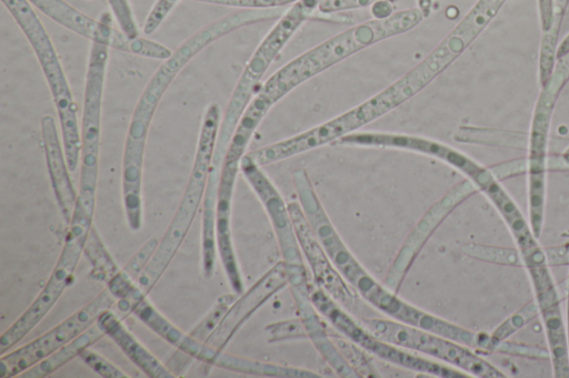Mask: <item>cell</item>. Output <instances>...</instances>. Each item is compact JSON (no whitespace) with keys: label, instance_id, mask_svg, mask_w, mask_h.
Returning <instances> with one entry per match:
<instances>
[{"label":"cell","instance_id":"obj_4","mask_svg":"<svg viewBox=\"0 0 569 378\" xmlns=\"http://www.w3.org/2000/svg\"><path fill=\"white\" fill-rule=\"evenodd\" d=\"M220 121L219 105L210 103L202 118L193 164L178 208L159 241L151 260L136 280L147 295L181 247L204 198Z\"/></svg>","mask_w":569,"mask_h":378},{"label":"cell","instance_id":"obj_28","mask_svg":"<svg viewBox=\"0 0 569 378\" xmlns=\"http://www.w3.org/2000/svg\"><path fill=\"white\" fill-rule=\"evenodd\" d=\"M538 315L539 309L535 298L512 313L490 334L492 353L506 354L507 340Z\"/></svg>","mask_w":569,"mask_h":378},{"label":"cell","instance_id":"obj_24","mask_svg":"<svg viewBox=\"0 0 569 378\" xmlns=\"http://www.w3.org/2000/svg\"><path fill=\"white\" fill-rule=\"evenodd\" d=\"M310 289L311 286L291 289L307 338L312 341L323 359L340 377H360L327 335L323 323L319 317L320 314L312 304Z\"/></svg>","mask_w":569,"mask_h":378},{"label":"cell","instance_id":"obj_40","mask_svg":"<svg viewBox=\"0 0 569 378\" xmlns=\"http://www.w3.org/2000/svg\"><path fill=\"white\" fill-rule=\"evenodd\" d=\"M496 177L505 178L526 172V157L515 159L490 168Z\"/></svg>","mask_w":569,"mask_h":378},{"label":"cell","instance_id":"obj_8","mask_svg":"<svg viewBox=\"0 0 569 378\" xmlns=\"http://www.w3.org/2000/svg\"><path fill=\"white\" fill-rule=\"evenodd\" d=\"M310 297L320 316L342 336L367 353L411 371L441 378L469 377L459 369L425 358L378 337L318 286L311 287Z\"/></svg>","mask_w":569,"mask_h":378},{"label":"cell","instance_id":"obj_13","mask_svg":"<svg viewBox=\"0 0 569 378\" xmlns=\"http://www.w3.org/2000/svg\"><path fill=\"white\" fill-rule=\"evenodd\" d=\"M240 171L261 202L276 234L282 265L289 285L308 282L303 254L298 242L293 222L281 194L271 180L246 154Z\"/></svg>","mask_w":569,"mask_h":378},{"label":"cell","instance_id":"obj_5","mask_svg":"<svg viewBox=\"0 0 569 378\" xmlns=\"http://www.w3.org/2000/svg\"><path fill=\"white\" fill-rule=\"evenodd\" d=\"M1 2L20 27L40 63L59 118L68 166L73 172L78 167L81 151L77 105L54 45L28 0Z\"/></svg>","mask_w":569,"mask_h":378},{"label":"cell","instance_id":"obj_30","mask_svg":"<svg viewBox=\"0 0 569 378\" xmlns=\"http://www.w3.org/2000/svg\"><path fill=\"white\" fill-rule=\"evenodd\" d=\"M461 252L475 259L506 266H522V258L517 248L493 246L478 243H467Z\"/></svg>","mask_w":569,"mask_h":378},{"label":"cell","instance_id":"obj_29","mask_svg":"<svg viewBox=\"0 0 569 378\" xmlns=\"http://www.w3.org/2000/svg\"><path fill=\"white\" fill-rule=\"evenodd\" d=\"M83 254L92 267L90 276L96 280L104 283V280L118 268L116 262L106 248L93 226L90 228Z\"/></svg>","mask_w":569,"mask_h":378},{"label":"cell","instance_id":"obj_19","mask_svg":"<svg viewBox=\"0 0 569 378\" xmlns=\"http://www.w3.org/2000/svg\"><path fill=\"white\" fill-rule=\"evenodd\" d=\"M295 34L292 28L276 22L247 62L223 112L220 126L234 131L262 76Z\"/></svg>","mask_w":569,"mask_h":378},{"label":"cell","instance_id":"obj_33","mask_svg":"<svg viewBox=\"0 0 569 378\" xmlns=\"http://www.w3.org/2000/svg\"><path fill=\"white\" fill-rule=\"evenodd\" d=\"M89 368L103 378H128L129 376L110 360L89 348L78 356Z\"/></svg>","mask_w":569,"mask_h":378},{"label":"cell","instance_id":"obj_9","mask_svg":"<svg viewBox=\"0 0 569 378\" xmlns=\"http://www.w3.org/2000/svg\"><path fill=\"white\" fill-rule=\"evenodd\" d=\"M378 337L416 354L429 356L448 366L478 378H506L491 362L476 354L472 348L429 330L393 319H359Z\"/></svg>","mask_w":569,"mask_h":378},{"label":"cell","instance_id":"obj_31","mask_svg":"<svg viewBox=\"0 0 569 378\" xmlns=\"http://www.w3.org/2000/svg\"><path fill=\"white\" fill-rule=\"evenodd\" d=\"M236 293L233 294H223L221 295L214 306L210 309V311L204 316L203 319L189 333L191 337L197 339L198 341L206 343L208 337L212 334V331L217 328L219 323L221 321L223 315L231 306V304L237 298Z\"/></svg>","mask_w":569,"mask_h":378},{"label":"cell","instance_id":"obj_2","mask_svg":"<svg viewBox=\"0 0 569 378\" xmlns=\"http://www.w3.org/2000/svg\"><path fill=\"white\" fill-rule=\"evenodd\" d=\"M423 18L417 7L353 25L287 62L270 75L261 88L279 102L298 85L350 55L412 30Z\"/></svg>","mask_w":569,"mask_h":378},{"label":"cell","instance_id":"obj_16","mask_svg":"<svg viewBox=\"0 0 569 378\" xmlns=\"http://www.w3.org/2000/svg\"><path fill=\"white\" fill-rule=\"evenodd\" d=\"M557 102L539 94L528 133L526 172L528 174L529 225L539 239L542 233L546 205L548 143L553 110Z\"/></svg>","mask_w":569,"mask_h":378},{"label":"cell","instance_id":"obj_39","mask_svg":"<svg viewBox=\"0 0 569 378\" xmlns=\"http://www.w3.org/2000/svg\"><path fill=\"white\" fill-rule=\"evenodd\" d=\"M396 0H322L318 10L322 13H336L355 9L372 7L379 2H392Z\"/></svg>","mask_w":569,"mask_h":378},{"label":"cell","instance_id":"obj_7","mask_svg":"<svg viewBox=\"0 0 569 378\" xmlns=\"http://www.w3.org/2000/svg\"><path fill=\"white\" fill-rule=\"evenodd\" d=\"M109 47L92 42L88 59L81 120L78 203L91 216L96 205L101 143V112Z\"/></svg>","mask_w":569,"mask_h":378},{"label":"cell","instance_id":"obj_26","mask_svg":"<svg viewBox=\"0 0 569 378\" xmlns=\"http://www.w3.org/2000/svg\"><path fill=\"white\" fill-rule=\"evenodd\" d=\"M104 335L103 330L97 324H92L84 331H82L74 339L66 344L63 347L59 348L54 353H52L47 358L42 359L38 364L33 365L26 371H23L20 377L23 378H44L57 371L59 368L68 364L73 358L78 357L79 354L96 344L100 340Z\"/></svg>","mask_w":569,"mask_h":378},{"label":"cell","instance_id":"obj_6","mask_svg":"<svg viewBox=\"0 0 569 378\" xmlns=\"http://www.w3.org/2000/svg\"><path fill=\"white\" fill-rule=\"evenodd\" d=\"M92 217L77 202L63 247L43 288L31 305L0 336V355L24 338L54 306L73 277L92 226Z\"/></svg>","mask_w":569,"mask_h":378},{"label":"cell","instance_id":"obj_36","mask_svg":"<svg viewBox=\"0 0 569 378\" xmlns=\"http://www.w3.org/2000/svg\"><path fill=\"white\" fill-rule=\"evenodd\" d=\"M569 81V53L557 59L552 74L548 82L541 86L546 94L557 99Z\"/></svg>","mask_w":569,"mask_h":378},{"label":"cell","instance_id":"obj_20","mask_svg":"<svg viewBox=\"0 0 569 378\" xmlns=\"http://www.w3.org/2000/svg\"><path fill=\"white\" fill-rule=\"evenodd\" d=\"M298 242L303 257L312 272L315 283L342 307L351 310L358 303L357 293L340 275L327 252L312 231L301 206L297 202L288 204Z\"/></svg>","mask_w":569,"mask_h":378},{"label":"cell","instance_id":"obj_32","mask_svg":"<svg viewBox=\"0 0 569 378\" xmlns=\"http://www.w3.org/2000/svg\"><path fill=\"white\" fill-rule=\"evenodd\" d=\"M569 0H553V19L551 29L543 32L539 52L546 57H553L559 45L560 28L566 14Z\"/></svg>","mask_w":569,"mask_h":378},{"label":"cell","instance_id":"obj_3","mask_svg":"<svg viewBox=\"0 0 569 378\" xmlns=\"http://www.w3.org/2000/svg\"><path fill=\"white\" fill-rule=\"evenodd\" d=\"M283 12L282 7L239 10L204 25L183 41L163 60L144 86L131 115L126 139L147 141L151 121L169 85L204 48L242 27L278 19Z\"/></svg>","mask_w":569,"mask_h":378},{"label":"cell","instance_id":"obj_34","mask_svg":"<svg viewBox=\"0 0 569 378\" xmlns=\"http://www.w3.org/2000/svg\"><path fill=\"white\" fill-rule=\"evenodd\" d=\"M159 239L152 237L149 238L128 260L122 270L132 279L137 278L144 270L149 262L151 260L157 247Z\"/></svg>","mask_w":569,"mask_h":378},{"label":"cell","instance_id":"obj_35","mask_svg":"<svg viewBox=\"0 0 569 378\" xmlns=\"http://www.w3.org/2000/svg\"><path fill=\"white\" fill-rule=\"evenodd\" d=\"M120 30L130 39L139 35V30L129 0H107Z\"/></svg>","mask_w":569,"mask_h":378},{"label":"cell","instance_id":"obj_37","mask_svg":"<svg viewBox=\"0 0 569 378\" xmlns=\"http://www.w3.org/2000/svg\"><path fill=\"white\" fill-rule=\"evenodd\" d=\"M171 6L176 7V4L180 0H166ZM200 2H207L212 4L228 6V7H237L243 9H270V8H281L287 4H292L298 0H194Z\"/></svg>","mask_w":569,"mask_h":378},{"label":"cell","instance_id":"obj_17","mask_svg":"<svg viewBox=\"0 0 569 378\" xmlns=\"http://www.w3.org/2000/svg\"><path fill=\"white\" fill-rule=\"evenodd\" d=\"M477 192L478 188L468 178L462 180L427 210L406 237L390 266L386 278V285L390 289L398 290L412 262L428 238L457 206Z\"/></svg>","mask_w":569,"mask_h":378},{"label":"cell","instance_id":"obj_18","mask_svg":"<svg viewBox=\"0 0 569 378\" xmlns=\"http://www.w3.org/2000/svg\"><path fill=\"white\" fill-rule=\"evenodd\" d=\"M549 263L526 268L546 331L555 378H569V350L559 293Z\"/></svg>","mask_w":569,"mask_h":378},{"label":"cell","instance_id":"obj_14","mask_svg":"<svg viewBox=\"0 0 569 378\" xmlns=\"http://www.w3.org/2000/svg\"><path fill=\"white\" fill-rule=\"evenodd\" d=\"M379 118V113L367 99L331 120L247 154L258 165H268L327 144H336L343 136L357 132Z\"/></svg>","mask_w":569,"mask_h":378},{"label":"cell","instance_id":"obj_38","mask_svg":"<svg viewBox=\"0 0 569 378\" xmlns=\"http://www.w3.org/2000/svg\"><path fill=\"white\" fill-rule=\"evenodd\" d=\"M266 330L270 337V341L307 337L305 327L300 319L272 324L267 326Z\"/></svg>","mask_w":569,"mask_h":378},{"label":"cell","instance_id":"obj_25","mask_svg":"<svg viewBox=\"0 0 569 378\" xmlns=\"http://www.w3.org/2000/svg\"><path fill=\"white\" fill-rule=\"evenodd\" d=\"M104 335L121 349L146 376L150 378H172L173 374L161 364L133 335L123 326L120 319L110 310H104L97 319Z\"/></svg>","mask_w":569,"mask_h":378},{"label":"cell","instance_id":"obj_10","mask_svg":"<svg viewBox=\"0 0 569 378\" xmlns=\"http://www.w3.org/2000/svg\"><path fill=\"white\" fill-rule=\"evenodd\" d=\"M506 2L477 0L437 47L397 80L402 95L411 99L448 69L489 25Z\"/></svg>","mask_w":569,"mask_h":378},{"label":"cell","instance_id":"obj_41","mask_svg":"<svg viewBox=\"0 0 569 378\" xmlns=\"http://www.w3.org/2000/svg\"><path fill=\"white\" fill-rule=\"evenodd\" d=\"M538 10L541 31L548 32L552 25L553 0H538Z\"/></svg>","mask_w":569,"mask_h":378},{"label":"cell","instance_id":"obj_15","mask_svg":"<svg viewBox=\"0 0 569 378\" xmlns=\"http://www.w3.org/2000/svg\"><path fill=\"white\" fill-rule=\"evenodd\" d=\"M28 1L51 20L91 42L156 60H166L172 53L166 45L156 41L141 37L130 39L121 30L84 14L64 0Z\"/></svg>","mask_w":569,"mask_h":378},{"label":"cell","instance_id":"obj_11","mask_svg":"<svg viewBox=\"0 0 569 378\" xmlns=\"http://www.w3.org/2000/svg\"><path fill=\"white\" fill-rule=\"evenodd\" d=\"M134 282L117 268L104 284L114 298L126 303L140 321L191 360L233 371L237 356L213 349L180 330L149 303L147 294Z\"/></svg>","mask_w":569,"mask_h":378},{"label":"cell","instance_id":"obj_12","mask_svg":"<svg viewBox=\"0 0 569 378\" xmlns=\"http://www.w3.org/2000/svg\"><path fill=\"white\" fill-rule=\"evenodd\" d=\"M113 303L114 296L106 288L92 300L47 333L8 354L1 355L0 377L11 378L20 376L23 371L79 336L97 321L101 313L110 309Z\"/></svg>","mask_w":569,"mask_h":378},{"label":"cell","instance_id":"obj_42","mask_svg":"<svg viewBox=\"0 0 569 378\" xmlns=\"http://www.w3.org/2000/svg\"><path fill=\"white\" fill-rule=\"evenodd\" d=\"M558 167H569V146L562 152Z\"/></svg>","mask_w":569,"mask_h":378},{"label":"cell","instance_id":"obj_21","mask_svg":"<svg viewBox=\"0 0 569 378\" xmlns=\"http://www.w3.org/2000/svg\"><path fill=\"white\" fill-rule=\"evenodd\" d=\"M287 284L284 268L280 262L236 298L204 344L213 349L224 350L244 323Z\"/></svg>","mask_w":569,"mask_h":378},{"label":"cell","instance_id":"obj_1","mask_svg":"<svg viewBox=\"0 0 569 378\" xmlns=\"http://www.w3.org/2000/svg\"><path fill=\"white\" fill-rule=\"evenodd\" d=\"M299 204L331 262L357 295L390 319L447 337L472 349L489 353L490 335L477 333L430 314L379 283L356 258L329 218L305 168L292 172Z\"/></svg>","mask_w":569,"mask_h":378},{"label":"cell","instance_id":"obj_22","mask_svg":"<svg viewBox=\"0 0 569 378\" xmlns=\"http://www.w3.org/2000/svg\"><path fill=\"white\" fill-rule=\"evenodd\" d=\"M263 91L252 98L244 110L228 145L217 192V205L232 207V197L240 163L259 124L274 105Z\"/></svg>","mask_w":569,"mask_h":378},{"label":"cell","instance_id":"obj_27","mask_svg":"<svg viewBox=\"0 0 569 378\" xmlns=\"http://www.w3.org/2000/svg\"><path fill=\"white\" fill-rule=\"evenodd\" d=\"M452 139L460 143L527 149L528 134L522 132L461 125Z\"/></svg>","mask_w":569,"mask_h":378},{"label":"cell","instance_id":"obj_23","mask_svg":"<svg viewBox=\"0 0 569 378\" xmlns=\"http://www.w3.org/2000/svg\"><path fill=\"white\" fill-rule=\"evenodd\" d=\"M40 131L50 183L62 217L69 224L78 202V193L71 182L64 149L51 115L41 118Z\"/></svg>","mask_w":569,"mask_h":378},{"label":"cell","instance_id":"obj_43","mask_svg":"<svg viewBox=\"0 0 569 378\" xmlns=\"http://www.w3.org/2000/svg\"><path fill=\"white\" fill-rule=\"evenodd\" d=\"M566 330H567V339H568V350H569V278H568V293H567V314H566Z\"/></svg>","mask_w":569,"mask_h":378}]
</instances>
